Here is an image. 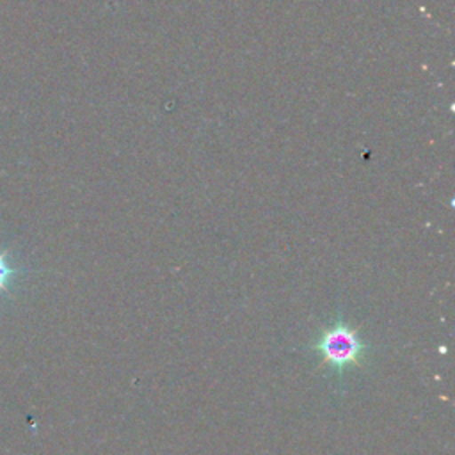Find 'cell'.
<instances>
[{
    "label": "cell",
    "mask_w": 455,
    "mask_h": 455,
    "mask_svg": "<svg viewBox=\"0 0 455 455\" xmlns=\"http://www.w3.org/2000/svg\"><path fill=\"white\" fill-rule=\"evenodd\" d=\"M16 274H20V268L11 267L5 254L0 252V291H9V283Z\"/></svg>",
    "instance_id": "obj_2"
},
{
    "label": "cell",
    "mask_w": 455,
    "mask_h": 455,
    "mask_svg": "<svg viewBox=\"0 0 455 455\" xmlns=\"http://www.w3.org/2000/svg\"><path fill=\"white\" fill-rule=\"evenodd\" d=\"M311 350L318 354L322 364L329 366L341 380L348 368L361 366L371 347L363 339L357 327L338 316L331 325L323 327L311 343Z\"/></svg>",
    "instance_id": "obj_1"
}]
</instances>
